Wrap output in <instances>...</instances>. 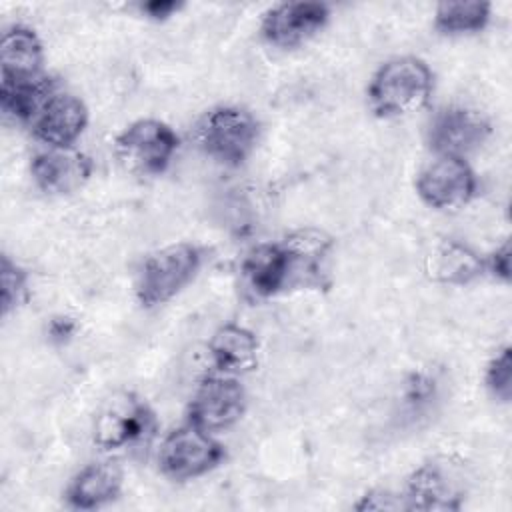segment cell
<instances>
[{
	"instance_id": "obj_12",
	"label": "cell",
	"mask_w": 512,
	"mask_h": 512,
	"mask_svg": "<svg viewBox=\"0 0 512 512\" xmlns=\"http://www.w3.org/2000/svg\"><path fill=\"white\" fill-rule=\"evenodd\" d=\"M402 496L404 510H460L464 492L442 464L426 462L416 468Z\"/></svg>"
},
{
	"instance_id": "obj_6",
	"label": "cell",
	"mask_w": 512,
	"mask_h": 512,
	"mask_svg": "<svg viewBox=\"0 0 512 512\" xmlns=\"http://www.w3.org/2000/svg\"><path fill=\"white\" fill-rule=\"evenodd\" d=\"M156 432L152 408L130 392L112 396L94 422V442L104 450H120L146 442Z\"/></svg>"
},
{
	"instance_id": "obj_24",
	"label": "cell",
	"mask_w": 512,
	"mask_h": 512,
	"mask_svg": "<svg viewBox=\"0 0 512 512\" xmlns=\"http://www.w3.org/2000/svg\"><path fill=\"white\" fill-rule=\"evenodd\" d=\"M490 272L500 278L502 282L510 280V244L504 242L500 248H496L488 260Z\"/></svg>"
},
{
	"instance_id": "obj_26",
	"label": "cell",
	"mask_w": 512,
	"mask_h": 512,
	"mask_svg": "<svg viewBox=\"0 0 512 512\" xmlns=\"http://www.w3.org/2000/svg\"><path fill=\"white\" fill-rule=\"evenodd\" d=\"M182 4L174 2V0H152V2H144L140 8L142 12H146L150 18L154 20H164L170 14H174Z\"/></svg>"
},
{
	"instance_id": "obj_17",
	"label": "cell",
	"mask_w": 512,
	"mask_h": 512,
	"mask_svg": "<svg viewBox=\"0 0 512 512\" xmlns=\"http://www.w3.org/2000/svg\"><path fill=\"white\" fill-rule=\"evenodd\" d=\"M424 268L436 282L464 286L482 274L484 262L470 246L456 240H442L428 252Z\"/></svg>"
},
{
	"instance_id": "obj_13",
	"label": "cell",
	"mask_w": 512,
	"mask_h": 512,
	"mask_svg": "<svg viewBox=\"0 0 512 512\" xmlns=\"http://www.w3.org/2000/svg\"><path fill=\"white\" fill-rule=\"evenodd\" d=\"M30 172L42 192L68 194L90 178L92 162L74 148H48L32 158Z\"/></svg>"
},
{
	"instance_id": "obj_22",
	"label": "cell",
	"mask_w": 512,
	"mask_h": 512,
	"mask_svg": "<svg viewBox=\"0 0 512 512\" xmlns=\"http://www.w3.org/2000/svg\"><path fill=\"white\" fill-rule=\"evenodd\" d=\"M486 386L502 402H508L512 396V354L510 346H504L488 362L486 368Z\"/></svg>"
},
{
	"instance_id": "obj_14",
	"label": "cell",
	"mask_w": 512,
	"mask_h": 512,
	"mask_svg": "<svg viewBox=\"0 0 512 512\" xmlns=\"http://www.w3.org/2000/svg\"><path fill=\"white\" fill-rule=\"evenodd\" d=\"M86 124V104L72 94L58 92L32 120V130L36 138L46 142L50 148H72L86 130Z\"/></svg>"
},
{
	"instance_id": "obj_5",
	"label": "cell",
	"mask_w": 512,
	"mask_h": 512,
	"mask_svg": "<svg viewBox=\"0 0 512 512\" xmlns=\"http://www.w3.org/2000/svg\"><path fill=\"white\" fill-rule=\"evenodd\" d=\"M118 160L136 174H162L178 150L176 132L160 120L142 118L128 124L116 138Z\"/></svg>"
},
{
	"instance_id": "obj_2",
	"label": "cell",
	"mask_w": 512,
	"mask_h": 512,
	"mask_svg": "<svg viewBox=\"0 0 512 512\" xmlns=\"http://www.w3.org/2000/svg\"><path fill=\"white\" fill-rule=\"evenodd\" d=\"M258 138V120L240 106L212 108L196 126V142L204 154L230 168L242 166L250 158Z\"/></svg>"
},
{
	"instance_id": "obj_21",
	"label": "cell",
	"mask_w": 512,
	"mask_h": 512,
	"mask_svg": "<svg viewBox=\"0 0 512 512\" xmlns=\"http://www.w3.org/2000/svg\"><path fill=\"white\" fill-rule=\"evenodd\" d=\"M28 294V274L4 254L0 264L2 314L8 316L12 310H18L28 300Z\"/></svg>"
},
{
	"instance_id": "obj_1",
	"label": "cell",
	"mask_w": 512,
	"mask_h": 512,
	"mask_svg": "<svg viewBox=\"0 0 512 512\" xmlns=\"http://www.w3.org/2000/svg\"><path fill=\"white\" fill-rule=\"evenodd\" d=\"M434 76L416 56H398L384 62L368 86V104L378 118L406 116L428 104Z\"/></svg>"
},
{
	"instance_id": "obj_19",
	"label": "cell",
	"mask_w": 512,
	"mask_h": 512,
	"mask_svg": "<svg viewBox=\"0 0 512 512\" xmlns=\"http://www.w3.org/2000/svg\"><path fill=\"white\" fill-rule=\"evenodd\" d=\"M56 94L58 82L42 74L24 80L0 82V104L4 114L22 122H32Z\"/></svg>"
},
{
	"instance_id": "obj_16",
	"label": "cell",
	"mask_w": 512,
	"mask_h": 512,
	"mask_svg": "<svg viewBox=\"0 0 512 512\" xmlns=\"http://www.w3.org/2000/svg\"><path fill=\"white\" fill-rule=\"evenodd\" d=\"M208 352L222 374L250 372L258 364V340L254 332L238 324L220 326L208 342Z\"/></svg>"
},
{
	"instance_id": "obj_23",
	"label": "cell",
	"mask_w": 512,
	"mask_h": 512,
	"mask_svg": "<svg viewBox=\"0 0 512 512\" xmlns=\"http://www.w3.org/2000/svg\"><path fill=\"white\" fill-rule=\"evenodd\" d=\"M404 508L402 496H394L390 492L378 490L362 496V500L356 504V510H398Z\"/></svg>"
},
{
	"instance_id": "obj_11",
	"label": "cell",
	"mask_w": 512,
	"mask_h": 512,
	"mask_svg": "<svg viewBox=\"0 0 512 512\" xmlns=\"http://www.w3.org/2000/svg\"><path fill=\"white\" fill-rule=\"evenodd\" d=\"M240 278L246 292L256 300H266L288 290L290 258L284 242L254 246L240 264Z\"/></svg>"
},
{
	"instance_id": "obj_10",
	"label": "cell",
	"mask_w": 512,
	"mask_h": 512,
	"mask_svg": "<svg viewBox=\"0 0 512 512\" xmlns=\"http://www.w3.org/2000/svg\"><path fill=\"white\" fill-rule=\"evenodd\" d=\"M328 16L330 10L322 2H284L264 14L260 32L272 46L294 48L320 32Z\"/></svg>"
},
{
	"instance_id": "obj_15",
	"label": "cell",
	"mask_w": 512,
	"mask_h": 512,
	"mask_svg": "<svg viewBox=\"0 0 512 512\" xmlns=\"http://www.w3.org/2000/svg\"><path fill=\"white\" fill-rule=\"evenodd\" d=\"M122 492V472L112 462H94L74 474L66 488V502L76 510H94L114 502Z\"/></svg>"
},
{
	"instance_id": "obj_9",
	"label": "cell",
	"mask_w": 512,
	"mask_h": 512,
	"mask_svg": "<svg viewBox=\"0 0 512 512\" xmlns=\"http://www.w3.org/2000/svg\"><path fill=\"white\" fill-rule=\"evenodd\" d=\"M492 128L484 114L464 106L438 110L428 124V144L438 156L464 158L480 148Z\"/></svg>"
},
{
	"instance_id": "obj_25",
	"label": "cell",
	"mask_w": 512,
	"mask_h": 512,
	"mask_svg": "<svg viewBox=\"0 0 512 512\" xmlns=\"http://www.w3.org/2000/svg\"><path fill=\"white\" fill-rule=\"evenodd\" d=\"M74 330H76V322L68 316H56L48 324V336L52 342H58V344L70 340Z\"/></svg>"
},
{
	"instance_id": "obj_3",
	"label": "cell",
	"mask_w": 512,
	"mask_h": 512,
	"mask_svg": "<svg viewBox=\"0 0 512 512\" xmlns=\"http://www.w3.org/2000/svg\"><path fill=\"white\" fill-rule=\"evenodd\" d=\"M202 264V252L190 242L170 244L150 254L138 274L136 298L144 308L172 300L192 282Z\"/></svg>"
},
{
	"instance_id": "obj_18",
	"label": "cell",
	"mask_w": 512,
	"mask_h": 512,
	"mask_svg": "<svg viewBox=\"0 0 512 512\" xmlns=\"http://www.w3.org/2000/svg\"><path fill=\"white\" fill-rule=\"evenodd\" d=\"M42 60V42L34 30L26 26H12L4 30L0 42L2 80H24L38 76Z\"/></svg>"
},
{
	"instance_id": "obj_8",
	"label": "cell",
	"mask_w": 512,
	"mask_h": 512,
	"mask_svg": "<svg viewBox=\"0 0 512 512\" xmlns=\"http://www.w3.org/2000/svg\"><path fill=\"white\" fill-rule=\"evenodd\" d=\"M246 410V392L242 384L224 376H206L196 386L190 408L188 422L200 426L206 432L226 430L236 424Z\"/></svg>"
},
{
	"instance_id": "obj_4",
	"label": "cell",
	"mask_w": 512,
	"mask_h": 512,
	"mask_svg": "<svg viewBox=\"0 0 512 512\" xmlns=\"http://www.w3.org/2000/svg\"><path fill=\"white\" fill-rule=\"evenodd\" d=\"M224 460V448L210 432L188 422L160 444L158 464L164 476L184 482L208 474Z\"/></svg>"
},
{
	"instance_id": "obj_20",
	"label": "cell",
	"mask_w": 512,
	"mask_h": 512,
	"mask_svg": "<svg viewBox=\"0 0 512 512\" xmlns=\"http://www.w3.org/2000/svg\"><path fill=\"white\" fill-rule=\"evenodd\" d=\"M488 2H442L434 14V26L442 34H470L482 30L490 20Z\"/></svg>"
},
{
	"instance_id": "obj_7",
	"label": "cell",
	"mask_w": 512,
	"mask_h": 512,
	"mask_svg": "<svg viewBox=\"0 0 512 512\" xmlns=\"http://www.w3.org/2000/svg\"><path fill=\"white\" fill-rule=\"evenodd\" d=\"M474 170L464 158L438 156L416 176V192L424 204L436 210H456L476 194Z\"/></svg>"
}]
</instances>
